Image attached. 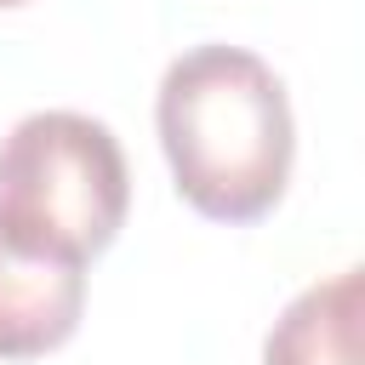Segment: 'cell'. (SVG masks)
<instances>
[{
  "mask_svg": "<svg viewBox=\"0 0 365 365\" xmlns=\"http://www.w3.org/2000/svg\"><path fill=\"white\" fill-rule=\"evenodd\" d=\"M154 131L177 194L205 222H257L285 200L297 120L285 80L245 46L182 51L154 97Z\"/></svg>",
  "mask_w": 365,
  "mask_h": 365,
  "instance_id": "6da1fadb",
  "label": "cell"
},
{
  "mask_svg": "<svg viewBox=\"0 0 365 365\" xmlns=\"http://www.w3.org/2000/svg\"><path fill=\"white\" fill-rule=\"evenodd\" d=\"M131 211L120 137L74 108L23 114L0 137V245L34 262H97Z\"/></svg>",
  "mask_w": 365,
  "mask_h": 365,
  "instance_id": "7a4b0ae2",
  "label": "cell"
},
{
  "mask_svg": "<svg viewBox=\"0 0 365 365\" xmlns=\"http://www.w3.org/2000/svg\"><path fill=\"white\" fill-rule=\"evenodd\" d=\"M86 314V268L34 262L0 245V359L57 354Z\"/></svg>",
  "mask_w": 365,
  "mask_h": 365,
  "instance_id": "3957f363",
  "label": "cell"
},
{
  "mask_svg": "<svg viewBox=\"0 0 365 365\" xmlns=\"http://www.w3.org/2000/svg\"><path fill=\"white\" fill-rule=\"evenodd\" d=\"M262 365H359V268L297 291L262 336Z\"/></svg>",
  "mask_w": 365,
  "mask_h": 365,
  "instance_id": "277c9868",
  "label": "cell"
},
{
  "mask_svg": "<svg viewBox=\"0 0 365 365\" xmlns=\"http://www.w3.org/2000/svg\"><path fill=\"white\" fill-rule=\"evenodd\" d=\"M0 6H29V0H0Z\"/></svg>",
  "mask_w": 365,
  "mask_h": 365,
  "instance_id": "5b68a950",
  "label": "cell"
}]
</instances>
